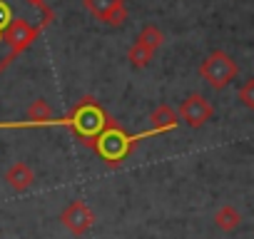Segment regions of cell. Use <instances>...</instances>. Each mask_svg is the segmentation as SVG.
I'll return each mask as SVG.
<instances>
[{
    "mask_svg": "<svg viewBox=\"0 0 254 239\" xmlns=\"http://www.w3.org/2000/svg\"><path fill=\"white\" fill-rule=\"evenodd\" d=\"M75 115V127H77V132L82 135V137H87V135H97L105 125H107V120H105V115L95 107V105H82L80 110H75L72 112Z\"/></svg>",
    "mask_w": 254,
    "mask_h": 239,
    "instance_id": "277c9868",
    "label": "cell"
},
{
    "mask_svg": "<svg viewBox=\"0 0 254 239\" xmlns=\"http://www.w3.org/2000/svg\"><path fill=\"white\" fill-rule=\"evenodd\" d=\"M60 222H63L75 237H82V234L95 224V214H92V209H90L85 202L75 199V202H70V204L63 209Z\"/></svg>",
    "mask_w": 254,
    "mask_h": 239,
    "instance_id": "7a4b0ae2",
    "label": "cell"
},
{
    "mask_svg": "<svg viewBox=\"0 0 254 239\" xmlns=\"http://www.w3.org/2000/svg\"><path fill=\"white\" fill-rule=\"evenodd\" d=\"M5 182H8V187L15 189V192H28V189L35 184V172H33V167H30L28 162H15V165L8 167Z\"/></svg>",
    "mask_w": 254,
    "mask_h": 239,
    "instance_id": "8992f818",
    "label": "cell"
},
{
    "mask_svg": "<svg viewBox=\"0 0 254 239\" xmlns=\"http://www.w3.org/2000/svg\"><path fill=\"white\" fill-rule=\"evenodd\" d=\"M214 224L222 229V232H234L239 224H242V212L232 204H224L214 212Z\"/></svg>",
    "mask_w": 254,
    "mask_h": 239,
    "instance_id": "ba28073f",
    "label": "cell"
},
{
    "mask_svg": "<svg viewBox=\"0 0 254 239\" xmlns=\"http://www.w3.org/2000/svg\"><path fill=\"white\" fill-rule=\"evenodd\" d=\"M132 142H135V137H127V135H122L117 130H110L107 135L100 137V155L105 160H110V162H117Z\"/></svg>",
    "mask_w": 254,
    "mask_h": 239,
    "instance_id": "5b68a950",
    "label": "cell"
},
{
    "mask_svg": "<svg viewBox=\"0 0 254 239\" xmlns=\"http://www.w3.org/2000/svg\"><path fill=\"white\" fill-rule=\"evenodd\" d=\"M152 55H155V50H150L147 45H142V43H135L132 48H130V62H132V67H145L150 60H152Z\"/></svg>",
    "mask_w": 254,
    "mask_h": 239,
    "instance_id": "8fae6325",
    "label": "cell"
},
{
    "mask_svg": "<svg viewBox=\"0 0 254 239\" xmlns=\"http://www.w3.org/2000/svg\"><path fill=\"white\" fill-rule=\"evenodd\" d=\"M33 3H40V0H33Z\"/></svg>",
    "mask_w": 254,
    "mask_h": 239,
    "instance_id": "9a60e30c",
    "label": "cell"
},
{
    "mask_svg": "<svg viewBox=\"0 0 254 239\" xmlns=\"http://www.w3.org/2000/svg\"><path fill=\"white\" fill-rule=\"evenodd\" d=\"M137 43H142V45H147L150 50H157L162 43H165V35L155 28V25H147L142 33H140V38H137Z\"/></svg>",
    "mask_w": 254,
    "mask_h": 239,
    "instance_id": "7c38bea8",
    "label": "cell"
},
{
    "mask_svg": "<svg viewBox=\"0 0 254 239\" xmlns=\"http://www.w3.org/2000/svg\"><path fill=\"white\" fill-rule=\"evenodd\" d=\"M33 38H35V30L28 23H23V20H15V25L10 28V35H8V40H10V45L15 50H23Z\"/></svg>",
    "mask_w": 254,
    "mask_h": 239,
    "instance_id": "9c48e42d",
    "label": "cell"
},
{
    "mask_svg": "<svg viewBox=\"0 0 254 239\" xmlns=\"http://www.w3.org/2000/svg\"><path fill=\"white\" fill-rule=\"evenodd\" d=\"M150 122H152V130L145 132V135H155V132H170V130H175L177 122H180V117H177V112H175L170 105H160V107H155V112L150 115Z\"/></svg>",
    "mask_w": 254,
    "mask_h": 239,
    "instance_id": "52a82bcc",
    "label": "cell"
},
{
    "mask_svg": "<svg viewBox=\"0 0 254 239\" xmlns=\"http://www.w3.org/2000/svg\"><path fill=\"white\" fill-rule=\"evenodd\" d=\"M127 20V10H125V5H117L107 18H105V23H110V25H122Z\"/></svg>",
    "mask_w": 254,
    "mask_h": 239,
    "instance_id": "4fadbf2b",
    "label": "cell"
},
{
    "mask_svg": "<svg viewBox=\"0 0 254 239\" xmlns=\"http://www.w3.org/2000/svg\"><path fill=\"white\" fill-rule=\"evenodd\" d=\"M199 75L207 80L209 87L222 90V87H227V85L237 77V65H234V60H232L227 53L217 50V53H212V55L202 62Z\"/></svg>",
    "mask_w": 254,
    "mask_h": 239,
    "instance_id": "6da1fadb",
    "label": "cell"
},
{
    "mask_svg": "<svg viewBox=\"0 0 254 239\" xmlns=\"http://www.w3.org/2000/svg\"><path fill=\"white\" fill-rule=\"evenodd\" d=\"M177 117H180V120H185L187 127L199 130L202 125H207L209 120H212V105H209L202 95H190V97L182 102V107H180V115H177Z\"/></svg>",
    "mask_w": 254,
    "mask_h": 239,
    "instance_id": "3957f363",
    "label": "cell"
},
{
    "mask_svg": "<svg viewBox=\"0 0 254 239\" xmlns=\"http://www.w3.org/2000/svg\"><path fill=\"white\" fill-rule=\"evenodd\" d=\"M252 92H254V80H247L244 87H242V92H239V97H242V102H244L249 110L254 107V97H252Z\"/></svg>",
    "mask_w": 254,
    "mask_h": 239,
    "instance_id": "5bb4252c",
    "label": "cell"
},
{
    "mask_svg": "<svg viewBox=\"0 0 254 239\" xmlns=\"http://www.w3.org/2000/svg\"><path fill=\"white\" fill-rule=\"evenodd\" d=\"M117 5H122V0H85V8L100 20H105Z\"/></svg>",
    "mask_w": 254,
    "mask_h": 239,
    "instance_id": "30bf717a",
    "label": "cell"
}]
</instances>
